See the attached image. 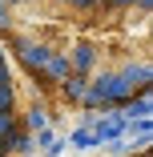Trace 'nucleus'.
<instances>
[{"label":"nucleus","instance_id":"nucleus-1","mask_svg":"<svg viewBox=\"0 0 153 157\" xmlns=\"http://www.w3.org/2000/svg\"><path fill=\"white\" fill-rule=\"evenodd\" d=\"M0 52L65 109H129L149 97L153 0H0Z\"/></svg>","mask_w":153,"mask_h":157},{"label":"nucleus","instance_id":"nucleus-2","mask_svg":"<svg viewBox=\"0 0 153 157\" xmlns=\"http://www.w3.org/2000/svg\"><path fill=\"white\" fill-rule=\"evenodd\" d=\"M16 125H20L16 85H12V69H8L4 52H0V157H8L12 141H16Z\"/></svg>","mask_w":153,"mask_h":157},{"label":"nucleus","instance_id":"nucleus-3","mask_svg":"<svg viewBox=\"0 0 153 157\" xmlns=\"http://www.w3.org/2000/svg\"><path fill=\"white\" fill-rule=\"evenodd\" d=\"M133 157H149V149H137V153H133Z\"/></svg>","mask_w":153,"mask_h":157}]
</instances>
